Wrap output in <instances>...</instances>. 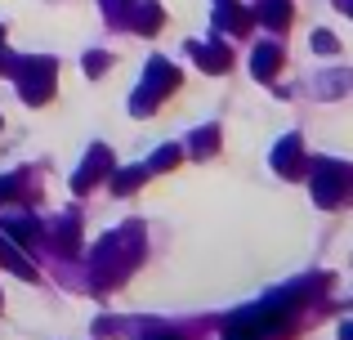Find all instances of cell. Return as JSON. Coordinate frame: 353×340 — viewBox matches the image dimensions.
<instances>
[{"label":"cell","mask_w":353,"mask_h":340,"mask_svg":"<svg viewBox=\"0 0 353 340\" xmlns=\"http://www.w3.org/2000/svg\"><path fill=\"white\" fill-rule=\"evenodd\" d=\"M277 323H282V318H277L273 309H255V314L237 318V323L228 327V340H264V336H273Z\"/></svg>","instance_id":"1"},{"label":"cell","mask_w":353,"mask_h":340,"mask_svg":"<svg viewBox=\"0 0 353 340\" xmlns=\"http://www.w3.org/2000/svg\"><path fill=\"white\" fill-rule=\"evenodd\" d=\"M27 68H32L36 77H27V72H23V99H32V103H45V99H50V86H54V63L27 59Z\"/></svg>","instance_id":"2"},{"label":"cell","mask_w":353,"mask_h":340,"mask_svg":"<svg viewBox=\"0 0 353 340\" xmlns=\"http://www.w3.org/2000/svg\"><path fill=\"white\" fill-rule=\"evenodd\" d=\"M179 86V72L170 68V63H152V72H148V94L139 99V108H152L157 94H165V90Z\"/></svg>","instance_id":"3"},{"label":"cell","mask_w":353,"mask_h":340,"mask_svg":"<svg viewBox=\"0 0 353 340\" xmlns=\"http://www.w3.org/2000/svg\"><path fill=\"white\" fill-rule=\"evenodd\" d=\"M349 183V174H340L336 166H322L318 170V183H313V192H318V201L322 206H336L340 201V188Z\"/></svg>","instance_id":"4"},{"label":"cell","mask_w":353,"mask_h":340,"mask_svg":"<svg viewBox=\"0 0 353 340\" xmlns=\"http://www.w3.org/2000/svg\"><path fill=\"white\" fill-rule=\"evenodd\" d=\"M108 170H112V161H108V152H103V148H99V152H90V166L81 170L72 183H77V188H90V183H94V179H103Z\"/></svg>","instance_id":"5"},{"label":"cell","mask_w":353,"mask_h":340,"mask_svg":"<svg viewBox=\"0 0 353 340\" xmlns=\"http://www.w3.org/2000/svg\"><path fill=\"white\" fill-rule=\"evenodd\" d=\"M259 18H264L268 27H286L291 23V0H264V5H259Z\"/></svg>","instance_id":"6"},{"label":"cell","mask_w":353,"mask_h":340,"mask_svg":"<svg viewBox=\"0 0 353 340\" xmlns=\"http://www.w3.org/2000/svg\"><path fill=\"white\" fill-rule=\"evenodd\" d=\"M197 63H201V68H210V72H224L233 59H228V54L219 50V45H210V54H206V50H197Z\"/></svg>","instance_id":"7"},{"label":"cell","mask_w":353,"mask_h":340,"mask_svg":"<svg viewBox=\"0 0 353 340\" xmlns=\"http://www.w3.org/2000/svg\"><path fill=\"white\" fill-rule=\"evenodd\" d=\"M273 68H277V50H273V45H264V50L255 54V77H268Z\"/></svg>","instance_id":"8"},{"label":"cell","mask_w":353,"mask_h":340,"mask_svg":"<svg viewBox=\"0 0 353 340\" xmlns=\"http://www.w3.org/2000/svg\"><path fill=\"white\" fill-rule=\"evenodd\" d=\"M295 152H300V143L286 139V143H282V157H277V166H282L286 174H295Z\"/></svg>","instance_id":"9"},{"label":"cell","mask_w":353,"mask_h":340,"mask_svg":"<svg viewBox=\"0 0 353 340\" xmlns=\"http://www.w3.org/2000/svg\"><path fill=\"white\" fill-rule=\"evenodd\" d=\"M5 233L14 237V242H32V224H23V219H9V224H5Z\"/></svg>","instance_id":"10"},{"label":"cell","mask_w":353,"mask_h":340,"mask_svg":"<svg viewBox=\"0 0 353 340\" xmlns=\"http://www.w3.org/2000/svg\"><path fill=\"white\" fill-rule=\"evenodd\" d=\"M313 45H318V50H322V54H331V50H336V41H331V36H327V32H318V36H313Z\"/></svg>","instance_id":"11"},{"label":"cell","mask_w":353,"mask_h":340,"mask_svg":"<svg viewBox=\"0 0 353 340\" xmlns=\"http://www.w3.org/2000/svg\"><path fill=\"white\" fill-rule=\"evenodd\" d=\"M14 188H18V179H0V201L14 197Z\"/></svg>","instance_id":"12"},{"label":"cell","mask_w":353,"mask_h":340,"mask_svg":"<svg viewBox=\"0 0 353 340\" xmlns=\"http://www.w3.org/2000/svg\"><path fill=\"white\" fill-rule=\"evenodd\" d=\"M345 340H353V327H345Z\"/></svg>","instance_id":"13"}]
</instances>
